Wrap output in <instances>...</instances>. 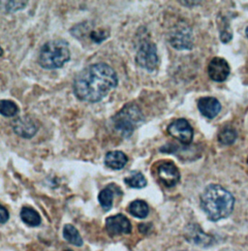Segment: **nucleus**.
Instances as JSON below:
<instances>
[{
    "instance_id": "nucleus-20",
    "label": "nucleus",
    "mask_w": 248,
    "mask_h": 251,
    "mask_svg": "<svg viewBox=\"0 0 248 251\" xmlns=\"http://www.w3.org/2000/svg\"><path fill=\"white\" fill-rule=\"evenodd\" d=\"M99 203L102 207V209L105 211H109L113 207L114 203V191L111 187H106L99 193L98 196Z\"/></svg>"
},
{
    "instance_id": "nucleus-14",
    "label": "nucleus",
    "mask_w": 248,
    "mask_h": 251,
    "mask_svg": "<svg viewBox=\"0 0 248 251\" xmlns=\"http://www.w3.org/2000/svg\"><path fill=\"white\" fill-rule=\"evenodd\" d=\"M105 165L112 170H122L128 162L127 155L121 151H109L104 159Z\"/></svg>"
},
{
    "instance_id": "nucleus-1",
    "label": "nucleus",
    "mask_w": 248,
    "mask_h": 251,
    "mask_svg": "<svg viewBox=\"0 0 248 251\" xmlns=\"http://www.w3.org/2000/svg\"><path fill=\"white\" fill-rule=\"evenodd\" d=\"M119 84L117 72L107 63L88 65L75 78V96L83 102L97 103L105 98Z\"/></svg>"
},
{
    "instance_id": "nucleus-22",
    "label": "nucleus",
    "mask_w": 248,
    "mask_h": 251,
    "mask_svg": "<svg viewBox=\"0 0 248 251\" xmlns=\"http://www.w3.org/2000/svg\"><path fill=\"white\" fill-rule=\"evenodd\" d=\"M110 33L105 30H93L90 32L89 37L95 44H100L109 37Z\"/></svg>"
},
{
    "instance_id": "nucleus-27",
    "label": "nucleus",
    "mask_w": 248,
    "mask_h": 251,
    "mask_svg": "<svg viewBox=\"0 0 248 251\" xmlns=\"http://www.w3.org/2000/svg\"><path fill=\"white\" fill-rule=\"evenodd\" d=\"M247 163H248V160H247Z\"/></svg>"
},
{
    "instance_id": "nucleus-8",
    "label": "nucleus",
    "mask_w": 248,
    "mask_h": 251,
    "mask_svg": "<svg viewBox=\"0 0 248 251\" xmlns=\"http://www.w3.org/2000/svg\"><path fill=\"white\" fill-rule=\"evenodd\" d=\"M184 237L190 244L202 248L211 247L215 243V238L204 232L201 226L196 223H190L186 226Z\"/></svg>"
},
{
    "instance_id": "nucleus-4",
    "label": "nucleus",
    "mask_w": 248,
    "mask_h": 251,
    "mask_svg": "<svg viewBox=\"0 0 248 251\" xmlns=\"http://www.w3.org/2000/svg\"><path fill=\"white\" fill-rule=\"evenodd\" d=\"M145 122L141 109L134 103H128L112 118L114 128L124 137L129 138Z\"/></svg>"
},
{
    "instance_id": "nucleus-25",
    "label": "nucleus",
    "mask_w": 248,
    "mask_h": 251,
    "mask_svg": "<svg viewBox=\"0 0 248 251\" xmlns=\"http://www.w3.org/2000/svg\"><path fill=\"white\" fill-rule=\"evenodd\" d=\"M246 35H247V37L248 38V26L247 27V29H246Z\"/></svg>"
},
{
    "instance_id": "nucleus-5",
    "label": "nucleus",
    "mask_w": 248,
    "mask_h": 251,
    "mask_svg": "<svg viewBox=\"0 0 248 251\" xmlns=\"http://www.w3.org/2000/svg\"><path fill=\"white\" fill-rule=\"evenodd\" d=\"M136 63L141 68L153 72L159 63L156 45L149 39L143 40L136 53Z\"/></svg>"
},
{
    "instance_id": "nucleus-19",
    "label": "nucleus",
    "mask_w": 248,
    "mask_h": 251,
    "mask_svg": "<svg viewBox=\"0 0 248 251\" xmlns=\"http://www.w3.org/2000/svg\"><path fill=\"white\" fill-rule=\"evenodd\" d=\"M124 182L132 188H136V189H141L147 186L148 181L145 177V176L138 171H134L132 172L127 177L124 178Z\"/></svg>"
},
{
    "instance_id": "nucleus-7",
    "label": "nucleus",
    "mask_w": 248,
    "mask_h": 251,
    "mask_svg": "<svg viewBox=\"0 0 248 251\" xmlns=\"http://www.w3.org/2000/svg\"><path fill=\"white\" fill-rule=\"evenodd\" d=\"M167 131L169 135L185 146L190 145L193 141L194 130L185 119H178L174 121L168 126Z\"/></svg>"
},
{
    "instance_id": "nucleus-3",
    "label": "nucleus",
    "mask_w": 248,
    "mask_h": 251,
    "mask_svg": "<svg viewBox=\"0 0 248 251\" xmlns=\"http://www.w3.org/2000/svg\"><path fill=\"white\" fill-rule=\"evenodd\" d=\"M71 58L69 44L63 39L45 43L39 52V64L44 69L61 68Z\"/></svg>"
},
{
    "instance_id": "nucleus-9",
    "label": "nucleus",
    "mask_w": 248,
    "mask_h": 251,
    "mask_svg": "<svg viewBox=\"0 0 248 251\" xmlns=\"http://www.w3.org/2000/svg\"><path fill=\"white\" fill-rule=\"evenodd\" d=\"M231 72L228 61L223 57H213L207 66V74L209 78L216 83L225 82Z\"/></svg>"
},
{
    "instance_id": "nucleus-13",
    "label": "nucleus",
    "mask_w": 248,
    "mask_h": 251,
    "mask_svg": "<svg viewBox=\"0 0 248 251\" xmlns=\"http://www.w3.org/2000/svg\"><path fill=\"white\" fill-rule=\"evenodd\" d=\"M197 106L200 113L208 120L215 119L222 109L221 103L218 101V99L209 96L200 98Z\"/></svg>"
},
{
    "instance_id": "nucleus-6",
    "label": "nucleus",
    "mask_w": 248,
    "mask_h": 251,
    "mask_svg": "<svg viewBox=\"0 0 248 251\" xmlns=\"http://www.w3.org/2000/svg\"><path fill=\"white\" fill-rule=\"evenodd\" d=\"M170 45L177 50H190L193 48V31L185 22L177 23L169 35Z\"/></svg>"
},
{
    "instance_id": "nucleus-10",
    "label": "nucleus",
    "mask_w": 248,
    "mask_h": 251,
    "mask_svg": "<svg viewBox=\"0 0 248 251\" xmlns=\"http://www.w3.org/2000/svg\"><path fill=\"white\" fill-rule=\"evenodd\" d=\"M106 230L112 237L126 235L132 232V225L125 215L119 213L106 219Z\"/></svg>"
},
{
    "instance_id": "nucleus-18",
    "label": "nucleus",
    "mask_w": 248,
    "mask_h": 251,
    "mask_svg": "<svg viewBox=\"0 0 248 251\" xmlns=\"http://www.w3.org/2000/svg\"><path fill=\"white\" fill-rule=\"evenodd\" d=\"M128 211L134 217L139 218V219H144V218L148 217V215L149 213V205L145 201L135 200L129 205Z\"/></svg>"
},
{
    "instance_id": "nucleus-26",
    "label": "nucleus",
    "mask_w": 248,
    "mask_h": 251,
    "mask_svg": "<svg viewBox=\"0 0 248 251\" xmlns=\"http://www.w3.org/2000/svg\"><path fill=\"white\" fill-rule=\"evenodd\" d=\"M70 251V250H66V251Z\"/></svg>"
},
{
    "instance_id": "nucleus-17",
    "label": "nucleus",
    "mask_w": 248,
    "mask_h": 251,
    "mask_svg": "<svg viewBox=\"0 0 248 251\" xmlns=\"http://www.w3.org/2000/svg\"><path fill=\"white\" fill-rule=\"evenodd\" d=\"M238 138L237 130L231 126H224L218 133L217 139L218 142L223 146L233 145Z\"/></svg>"
},
{
    "instance_id": "nucleus-24",
    "label": "nucleus",
    "mask_w": 248,
    "mask_h": 251,
    "mask_svg": "<svg viewBox=\"0 0 248 251\" xmlns=\"http://www.w3.org/2000/svg\"><path fill=\"white\" fill-rule=\"evenodd\" d=\"M8 219H9L8 210L6 209L4 206H1L0 207V222H1V224L6 223L8 221Z\"/></svg>"
},
{
    "instance_id": "nucleus-23",
    "label": "nucleus",
    "mask_w": 248,
    "mask_h": 251,
    "mask_svg": "<svg viewBox=\"0 0 248 251\" xmlns=\"http://www.w3.org/2000/svg\"><path fill=\"white\" fill-rule=\"evenodd\" d=\"M26 1H9L6 5V9L9 12H17L19 10L24 9L26 6Z\"/></svg>"
},
{
    "instance_id": "nucleus-15",
    "label": "nucleus",
    "mask_w": 248,
    "mask_h": 251,
    "mask_svg": "<svg viewBox=\"0 0 248 251\" xmlns=\"http://www.w3.org/2000/svg\"><path fill=\"white\" fill-rule=\"evenodd\" d=\"M22 220L30 227H37L41 224L42 219L40 214L30 207H24L21 210Z\"/></svg>"
},
{
    "instance_id": "nucleus-11",
    "label": "nucleus",
    "mask_w": 248,
    "mask_h": 251,
    "mask_svg": "<svg viewBox=\"0 0 248 251\" xmlns=\"http://www.w3.org/2000/svg\"><path fill=\"white\" fill-rule=\"evenodd\" d=\"M157 174L162 183L169 188L175 186L180 179V173L178 168L171 161L161 163L157 168Z\"/></svg>"
},
{
    "instance_id": "nucleus-16",
    "label": "nucleus",
    "mask_w": 248,
    "mask_h": 251,
    "mask_svg": "<svg viewBox=\"0 0 248 251\" xmlns=\"http://www.w3.org/2000/svg\"><path fill=\"white\" fill-rule=\"evenodd\" d=\"M62 235L63 238L70 243L71 245L75 246V247H82L83 245V238L80 235L79 231L76 229V227H74L71 224H66L63 227V231H62Z\"/></svg>"
},
{
    "instance_id": "nucleus-12",
    "label": "nucleus",
    "mask_w": 248,
    "mask_h": 251,
    "mask_svg": "<svg viewBox=\"0 0 248 251\" xmlns=\"http://www.w3.org/2000/svg\"><path fill=\"white\" fill-rule=\"evenodd\" d=\"M14 132L25 139H30L35 136L38 131V127L36 124L27 116L18 118L13 123Z\"/></svg>"
},
{
    "instance_id": "nucleus-2",
    "label": "nucleus",
    "mask_w": 248,
    "mask_h": 251,
    "mask_svg": "<svg viewBox=\"0 0 248 251\" xmlns=\"http://www.w3.org/2000/svg\"><path fill=\"white\" fill-rule=\"evenodd\" d=\"M201 208L210 221L229 217L235 208V197L219 184H209L201 195Z\"/></svg>"
},
{
    "instance_id": "nucleus-21",
    "label": "nucleus",
    "mask_w": 248,
    "mask_h": 251,
    "mask_svg": "<svg viewBox=\"0 0 248 251\" xmlns=\"http://www.w3.org/2000/svg\"><path fill=\"white\" fill-rule=\"evenodd\" d=\"M18 105L11 100H1L0 102V113L3 117L13 118L19 113Z\"/></svg>"
}]
</instances>
